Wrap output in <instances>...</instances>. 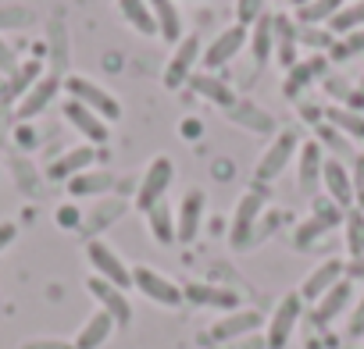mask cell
Returning <instances> with one entry per match:
<instances>
[{"instance_id": "obj_25", "label": "cell", "mask_w": 364, "mask_h": 349, "mask_svg": "<svg viewBox=\"0 0 364 349\" xmlns=\"http://www.w3.org/2000/svg\"><path fill=\"white\" fill-rule=\"evenodd\" d=\"M40 79H43V65H40V61H22L18 72H15L4 86H0V96H4V104H15V100H22Z\"/></svg>"}, {"instance_id": "obj_15", "label": "cell", "mask_w": 364, "mask_h": 349, "mask_svg": "<svg viewBox=\"0 0 364 349\" xmlns=\"http://www.w3.org/2000/svg\"><path fill=\"white\" fill-rule=\"evenodd\" d=\"M321 186L328 193V200L343 211H350L353 204V174L350 167L339 160V157H325V167H321Z\"/></svg>"}, {"instance_id": "obj_24", "label": "cell", "mask_w": 364, "mask_h": 349, "mask_svg": "<svg viewBox=\"0 0 364 349\" xmlns=\"http://www.w3.org/2000/svg\"><path fill=\"white\" fill-rule=\"evenodd\" d=\"M325 68H328V57L325 54H311L307 61H296L293 68H289V79H286V96H300V89L304 86H311L314 79H321L325 75Z\"/></svg>"}, {"instance_id": "obj_20", "label": "cell", "mask_w": 364, "mask_h": 349, "mask_svg": "<svg viewBox=\"0 0 364 349\" xmlns=\"http://www.w3.org/2000/svg\"><path fill=\"white\" fill-rule=\"evenodd\" d=\"M182 296H186V303H197V306L240 310V296L232 289H222V285H211V282H190V285H182Z\"/></svg>"}, {"instance_id": "obj_35", "label": "cell", "mask_w": 364, "mask_h": 349, "mask_svg": "<svg viewBox=\"0 0 364 349\" xmlns=\"http://www.w3.org/2000/svg\"><path fill=\"white\" fill-rule=\"evenodd\" d=\"M357 29H364V0L343 4V8L332 15V22H328V33H336V36H350V33H357Z\"/></svg>"}, {"instance_id": "obj_48", "label": "cell", "mask_w": 364, "mask_h": 349, "mask_svg": "<svg viewBox=\"0 0 364 349\" xmlns=\"http://www.w3.org/2000/svg\"><path fill=\"white\" fill-rule=\"evenodd\" d=\"M79 221H82V218H79V211H75L72 204H65V207L58 211V225H61V228H75Z\"/></svg>"}, {"instance_id": "obj_17", "label": "cell", "mask_w": 364, "mask_h": 349, "mask_svg": "<svg viewBox=\"0 0 364 349\" xmlns=\"http://www.w3.org/2000/svg\"><path fill=\"white\" fill-rule=\"evenodd\" d=\"M204 207H208V196L204 189H190L182 196L178 211H175V225H178V243H193L200 236V225H204Z\"/></svg>"}, {"instance_id": "obj_28", "label": "cell", "mask_w": 364, "mask_h": 349, "mask_svg": "<svg viewBox=\"0 0 364 349\" xmlns=\"http://www.w3.org/2000/svg\"><path fill=\"white\" fill-rule=\"evenodd\" d=\"M236 125H243V128H254V132H272L275 128V121H272V114L268 111H261L257 104H250V100H236L229 111H225Z\"/></svg>"}, {"instance_id": "obj_13", "label": "cell", "mask_w": 364, "mask_h": 349, "mask_svg": "<svg viewBox=\"0 0 364 349\" xmlns=\"http://www.w3.org/2000/svg\"><path fill=\"white\" fill-rule=\"evenodd\" d=\"M86 289H90V296L100 303V310H107V314L114 317L118 328L132 324V303H129L125 289H118V285H111V282H104V278H97V275L86 282Z\"/></svg>"}, {"instance_id": "obj_44", "label": "cell", "mask_w": 364, "mask_h": 349, "mask_svg": "<svg viewBox=\"0 0 364 349\" xmlns=\"http://www.w3.org/2000/svg\"><path fill=\"white\" fill-rule=\"evenodd\" d=\"M346 335H350V338H360V335H364V296L357 299V306H353V314H350V321H346Z\"/></svg>"}, {"instance_id": "obj_1", "label": "cell", "mask_w": 364, "mask_h": 349, "mask_svg": "<svg viewBox=\"0 0 364 349\" xmlns=\"http://www.w3.org/2000/svg\"><path fill=\"white\" fill-rule=\"evenodd\" d=\"M65 93L68 100H79L82 107H90L93 114H100L104 121H118L122 118V104L111 89H104L100 82L86 79V75H65Z\"/></svg>"}, {"instance_id": "obj_2", "label": "cell", "mask_w": 364, "mask_h": 349, "mask_svg": "<svg viewBox=\"0 0 364 349\" xmlns=\"http://www.w3.org/2000/svg\"><path fill=\"white\" fill-rule=\"evenodd\" d=\"M261 211H264V189H250V193L240 196L236 214H232V228H229V246L232 250H247V246L257 243Z\"/></svg>"}, {"instance_id": "obj_50", "label": "cell", "mask_w": 364, "mask_h": 349, "mask_svg": "<svg viewBox=\"0 0 364 349\" xmlns=\"http://www.w3.org/2000/svg\"><path fill=\"white\" fill-rule=\"evenodd\" d=\"M182 135L197 139V135H200V121H197V118H186V121H182Z\"/></svg>"}, {"instance_id": "obj_9", "label": "cell", "mask_w": 364, "mask_h": 349, "mask_svg": "<svg viewBox=\"0 0 364 349\" xmlns=\"http://www.w3.org/2000/svg\"><path fill=\"white\" fill-rule=\"evenodd\" d=\"M343 214H346V211H343V207H336L328 196H325V200H318V204H314V214H311V218H307V221L296 228V236H293V246H296V250H307V246H314V243H318L325 232H332V228L343 221Z\"/></svg>"}, {"instance_id": "obj_34", "label": "cell", "mask_w": 364, "mask_h": 349, "mask_svg": "<svg viewBox=\"0 0 364 349\" xmlns=\"http://www.w3.org/2000/svg\"><path fill=\"white\" fill-rule=\"evenodd\" d=\"M296 29H293V22L286 18V15H275V50H279V61L286 65V68H293L296 65Z\"/></svg>"}, {"instance_id": "obj_42", "label": "cell", "mask_w": 364, "mask_h": 349, "mask_svg": "<svg viewBox=\"0 0 364 349\" xmlns=\"http://www.w3.org/2000/svg\"><path fill=\"white\" fill-rule=\"evenodd\" d=\"M18 65H22V61H18L15 47H11L4 36H0V75H8V79H11V75L18 72Z\"/></svg>"}, {"instance_id": "obj_10", "label": "cell", "mask_w": 364, "mask_h": 349, "mask_svg": "<svg viewBox=\"0 0 364 349\" xmlns=\"http://www.w3.org/2000/svg\"><path fill=\"white\" fill-rule=\"evenodd\" d=\"M247 40H250V29H247V26H240V22H236V26H229V29H222V33L204 47V57H200V61H204V68H208V72H218L222 65H229V61L247 47Z\"/></svg>"}, {"instance_id": "obj_26", "label": "cell", "mask_w": 364, "mask_h": 349, "mask_svg": "<svg viewBox=\"0 0 364 349\" xmlns=\"http://www.w3.org/2000/svg\"><path fill=\"white\" fill-rule=\"evenodd\" d=\"M193 93H200L204 100H211V104H218V107H232L236 104V96H232V89L215 75V72H197V75H190V82H186Z\"/></svg>"}, {"instance_id": "obj_21", "label": "cell", "mask_w": 364, "mask_h": 349, "mask_svg": "<svg viewBox=\"0 0 364 349\" xmlns=\"http://www.w3.org/2000/svg\"><path fill=\"white\" fill-rule=\"evenodd\" d=\"M300 174H296V186H300V193H314L318 186H321V167H325V150H321V143L318 139H307V143H300Z\"/></svg>"}, {"instance_id": "obj_31", "label": "cell", "mask_w": 364, "mask_h": 349, "mask_svg": "<svg viewBox=\"0 0 364 349\" xmlns=\"http://www.w3.org/2000/svg\"><path fill=\"white\" fill-rule=\"evenodd\" d=\"M154 18H157V36H164V43H178L182 40V18L175 11L171 0H150Z\"/></svg>"}, {"instance_id": "obj_32", "label": "cell", "mask_w": 364, "mask_h": 349, "mask_svg": "<svg viewBox=\"0 0 364 349\" xmlns=\"http://www.w3.org/2000/svg\"><path fill=\"white\" fill-rule=\"evenodd\" d=\"M325 118L332 128H339L346 139L364 143V111H350V107H325Z\"/></svg>"}, {"instance_id": "obj_41", "label": "cell", "mask_w": 364, "mask_h": 349, "mask_svg": "<svg viewBox=\"0 0 364 349\" xmlns=\"http://www.w3.org/2000/svg\"><path fill=\"white\" fill-rule=\"evenodd\" d=\"M261 15H264V0H236V22L240 26L250 29Z\"/></svg>"}, {"instance_id": "obj_4", "label": "cell", "mask_w": 364, "mask_h": 349, "mask_svg": "<svg viewBox=\"0 0 364 349\" xmlns=\"http://www.w3.org/2000/svg\"><path fill=\"white\" fill-rule=\"evenodd\" d=\"M171 179H175V164H171V157H154V160L146 164V171H143L139 186H136V211L146 214L150 207H157V204L164 200Z\"/></svg>"}, {"instance_id": "obj_14", "label": "cell", "mask_w": 364, "mask_h": 349, "mask_svg": "<svg viewBox=\"0 0 364 349\" xmlns=\"http://www.w3.org/2000/svg\"><path fill=\"white\" fill-rule=\"evenodd\" d=\"M97 160H100V150H97L93 143H86V146H72V150H65V153L47 167V179H54V182H72L75 174L90 171Z\"/></svg>"}, {"instance_id": "obj_30", "label": "cell", "mask_w": 364, "mask_h": 349, "mask_svg": "<svg viewBox=\"0 0 364 349\" xmlns=\"http://www.w3.org/2000/svg\"><path fill=\"white\" fill-rule=\"evenodd\" d=\"M118 8L125 15V22L143 33V36H157V18H154V8H150V0H118Z\"/></svg>"}, {"instance_id": "obj_51", "label": "cell", "mask_w": 364, "mask_h": 349, "mask_svg": "<svg viewBox=\"0 0 364 349\" xmlns=\"http://www.w3.org/2000/svg\"><path fill=\"white\" fill-rule=\"evenodd\" d=\"M346 278H350V282H353V278H364V257L346 264Z\"/></svg>"}, {"instance_id": "obj_52", "label": "cell", "mask_w": 364, "mask_h": 349, "mask_svg": "<svg viewBox=\"0 0 364 349\" xmlns=\"http://www.w3.org/2000/svg\"><path fill=\"white\" fill-rule=\"evenodd\" d=\"M353 93H357V96H364V79L357 82V89H353Z\"/></svg>"}, {"instance_id": "obj_19", "label": "cell", "mask_w": 364, "mask_h": 349, "mask_svg": "<svg viewBox=\"0 0 364 349\" xmlns=\"http://www.w3.org/2000/svg\"><path fill=\"white\" fill-rule=\"evenodd\" d=\"M61 111H65V118L93 143V146H100V143H107V135H111V128H107V121L100 118V114H93L90 107H82L79 100H65L61 104Z\"/></svg>"}, {"instance_id": "obj_36", "label": "cell", "mask_w": 364, "mask_h": 349, "mask_svg": "<svg viewBox=\"0 0 364 349\" xmlns=\"http://www.w3.org/2000/svg\"><path fill=\"white\" fill-rule=\"evenodd\" d=\"M343 8V0H304L296 8V22L300 26H314V22H332V15Z\"/></svg>"}, {"instance_id": "obj_11", "label": "cell", "mask_w": 364, "mask_h": 349, "mask_svg": "<svg viewBox=\"0 0 364 349\" xmlns=\"http://www.w3.org/2000/svg\"><path fill=\"white\" fill-rule=\"evenodd\" d=\"M261 324H264V317H261L257 310H243V306H240V310H229L225 317H218L208 335H211V342H222V345H225V342H236V338L254 335Z\"/></svg>"}, {"instance_id": "obj_27", "label": "cell", "mask_w": 364, "mask_h": 349, "mask_svg": "<svg viewBox=\"0 0 364 349\" xmlns=\"http://www.w3.org/2000/svg\"><path fill=\"white\" fill-rule=\"evenodd\" d=\"M146 225H150V236H154L157 246L178 243V225H175V211L168 207V200H161L157 207L146 211Z\"/></svg>"}, {"instance_id": "obj_18", "label": "cell", "mask_w": 364, "mask_h": 349, "mask_svg": "<svg viewBox=\"0 0 364 349\" xmlns=\"http://www.w3.org/2000/svg\"><path fill=\"white\" fill-rule=\"evenodd\" d=\"M350 299H353V282L350 278H343L339 285H332L314 306H311V324L314 328H325V324H332L346 306H350Z\"/></svg>"}, {"instance_id": "obj_54", "label": "cell", "mask_w": 364, "mask_h": 349, "mask_svg": "<svg viewBox=\"0 0 364 349\" xmlns=\"http://www.w3.org/2000/svg\"><path fill=\"white\" fill-rule=\"evenodd\" d=\"M360 349H364V345H360Z\"/></svg>"}, {"instance_id": "obj_46", "label": "cell", "mask_w": 364, "mask_h": 349, "mask_svg": "<svg viewBox=\"0 0 364 349\" xmlns=\"http://www.w3.org/2000/svg\"><path fill=\"white\" fill-rule=\"evenodd\" d=\"M15 174H18V182H22V189H26V193H36V189H40V186H36V179H33L29 160H15Z\"/></svg>"}, {"instance_id": "obj_8", "label": "cell", "mask_w": 364, "mask_h": 349, "mask_svg": "<svg viewBox=\"0 0 364 349\" xmlns=\"http://www.w3.org/2000/svg\"><path fill=\"white\" fill-rule=\"evenodd\" d=\"M204 57V47H200V36H182L175 43V54L168 57L164 65V86L168 89H178V86H186L190 75H193V65Z\"/></svg>"}, {"instance_id": "obj_29", "label": "cell", "mask_w": 364, "mask_h": 349, "mask_svg": "<svg viewBox=\"0 0 364 349\" xmlns=\"http://www.w3.org/2000/svg\"><path fill=\"white\" fill-rule=\"evenodd\" d=\"M122 214H125V200H118V196L100 200V204L90 211V218H82V228L90 232V239H97V232H104L107 225H114Z\"/></svg>"}, {"instance_id": "obj_45", "label": "cell", "mask_w": 364, "mask_h": 349, "mask_svg": "<svg viewBox=\"0 0 364 349\" xmlns=\"http://www.w3.org/2000/svg\"><path fill=\"white\" fill-rule=\"evenodd\" d=\"M22 349H75V342H65V338H29V342H22Z\"/></svg>"}, {"instance_id": "obj_5", "label": "cell", "mask_w": 364, "mask_h": 349, "mask_svg": "<svg viewBox=\"0 0 364 349\" xmlns=\"http://www.w3.org/2000/svg\"><path fill=\"white\" fill-rule=\"evenodd\" d=\"M300 150V135H296V128H282L272 143H268V150H264V157L257 160V186H264V182H272V179H279V174L286 171V164L293 160V153Z\"/></svg>"}, {"instance_id": "obj_12", "label": "cell", "mask_w": 364, "mask_h": 349, "mask_svg": "<svg viewBox=\"0 0 364 349\" xmlns=\"http://www.w3.org/2000/svg\"><path fill=\"white\" fill-rule=\"evenodd\" d=\"M61 89H65L61 72H43V79H40V82H36V86L18 100V107H15V111H18V118H22V121H33L36 114H43V111L50 107V100H54Z\"/></svg>"}, {"instance_id": "obj_49", "label": "cell", "mask_w": 364, "mask_h": 349, "mask_svg": "<svg viewBox=\"0 0 364 349\" xmlns=\"http://www.w3.org/2000/svg\"><path fill=\"white\" fill-rule=\"evenodd\" d=\"M300 36L307 40V47H328V43H336V40H332V33H314V29H304Z\"/></svg>"}, {"instance_id": "obj_6", "label": "cell", "mask_w": 364, "mask_h": 349, "mask_svg": "<svg viewBox=\"0 0 364 349\" xmlns=\"http://www.w3.org/2000/svg\"><path fill=\"white\" fill-rule=\"evenodd\" d=\"M300 317H304V299H300V292H286V296L279 299V306L272 310V317H268L264 345H268V349H286V342H289L293 328L300 324Z\"/></svg>"}, {"instance_id": "obj_39", "label": "cell", "mask_w": 364, "mask_h": 349, "mask_svg": "<svg viewBox=\"0 0 364 349\" xmlns=\"http://www.w3.org/2000/svg\"><path fill=\"white\" fill-rule=\"evenodd\" d=\"M318 143H321V150L328 146V150H339V153H350V139L339 132V128H332L328 121H321L318 125Z\"/></svg>"}, {"instance_id": "obj_43", "label": "cell", "mask_w": 364, "mask_h": 349, "mask_svg": "<svg viewBox=\"0 0 364 349\" xmlns=\"http://www.w3.org/2000/svg\"><path fill=\"white\" fill-rule=\"evenodd\" d=\"M353 200L360 204V211H364V153H357L353 157Z\"/></svg>"}, {"instance_id": "obj_23", "label": "cell", "mask_w": 364, "mask_h": 349, "mask_svg": "<svg viewBox=\"0 0 364 349\" xmlns=\"http://www.w3.org/2000/svg\"><path fill=\"white\" fill-rule=\"evenodd\" d=\"M118 324H114V317L107 314V310H97V314H90L86 317V324L79 328V335H75V349H100L107 338H111V331H114Z\"/></svg>"}, {"instance_id": "obj_7", "label": "cell", "mask_w": 364, "mask_h": 349, "mask_svg": "<svg viewBox=\"0 0 364 349\" xmlns=\"http://www.w3.org/2000/svg\"><path fill=\"white\" fill-rule=\"evenodd\" d=\"M132 285L146 296V299H154L157 306H178V303H186V296H182V285H175L171 278H164L161 271H154V267H146V264H139V267H132Z\"/></svg>"}, {"instance_id": "obj_3", "label": "cell", "mask_w": 364, "mask_h": 349, "mask_svg": "<svg viewBox=\"0 0 364 349\" xmlns=\"http://www.w3.org/2000/svg\"><path fill=\"white\" fill-rule=\"evenodd\" d=\"M86 260H90V267L97 271V278H104V282H111V285H118V289H129V285H132V267H129V264L122 260V253H118L111 243H104L100 236L86 243Z\"/></svg>"}, {"instance_id": "obj_33", "label": "cell", "mask_w": 364, "mask_h": 349, "mask_svg": "<svg viewBox=\"0 0 364 349\" xmlns=\"http://www.w3.org/2000/svg\"><path fill=\"white\" fill-rule=\"evenodd\" d=\"M114 186V174L111 171H82L68 182V193L72 196H97V193H107Z\"/></svg>"}, {"instance_id": "obj_47", "label": "cell", "mask_w": 364, "mask_h": 349, "mask_svg": "<svg viewBox=\"0 0 364 349\" xmlns=\"http://www.w3.org/2000/svg\"><path fill=\"white\" fill-rule=\"evenodd\" d=\"M15 239H18V225L15 221H0V253H4Z\"/></svg>"}, {"instance_id": "obj_40", "label": "cell", "mask_w": 364, "mask_h": 349, "mask_svg": "<svg viewBox=\"0 0 364 349\" xmlns=\"http://www.w3.org/2000/svg\"><path fill=\"white\" fill-rule=\"evenodd\" d=\"M360 50H364V29H357V33L343 36L339 43H332V57H336V61L353 57V54H360Z\"/></svg>"}, {"instance_id": "obj_16", "label": "cell", "mask_w": 364, "mask_h": 349, "mask_svg": "<svg viewBox=\"0 0 364 349\" xmlns=\"http://www.w3.org/2000/svg\"><path fill=\"white\" fill-rule=\"evenodd\" d=\"M346 278V264L343 260H336V257H328V260H321L307 278H304V285H300V299H307V303H318L332 285H339Z\"/></svg>"}, {"instance_id": "obj_22", "label": "cell", "mask_w": 364, "mask_h": 349, "mask_svg": "<svg viewBox=\"0 0 364 349\" xmlns=\"http://www.w3.org/2000/svg\"><path fill=\"white\" fill-rule=\"evenodd\" d=\"M250 54H254V65L264 68L275 54V15H261L254 26H250Z\"/></svg>"}, {"instance_id": "obj_53", "label": "cell", "mask_w": 364, "mask_h": 349, "mask_svg": "<svg viewBox=\"0 0 364 349\" xmlns=\"http://www.w3.org/2000/svg\"><path fill=\"white\" fill-rule=\"evenodd\" d=\"M0 86H4V82H0Z\"/></svg>"}, {"instance_id": "obj_38", "label": "cell", "mask_w": 364, "mask_h": 349, "mask_svg": "<svg viewBox=\"0 0 364 349\" xmlns=\"http://www.w3.org/2000/svg\"><path fill=\"white\" fill-rule=\"evenodd\" d=\"M36 15L29 8H0V29H29Z\"/></svg>"}, {"instance_id": "obj_37", "label": "cell", "mask_w": 364, "mask_h": 349, "mask_svg": "<svg viewBox=\"0 0 364 349\" xmlns=\"http://www.w3.org/2000/svg\"><path fill=\"white\" fill-rule=\"evenodd\" d=\"M343 221H346V250H350L353 260H360L364 257V211L360 207H350L343 214Z\"/></svg>"}]
</instances>
